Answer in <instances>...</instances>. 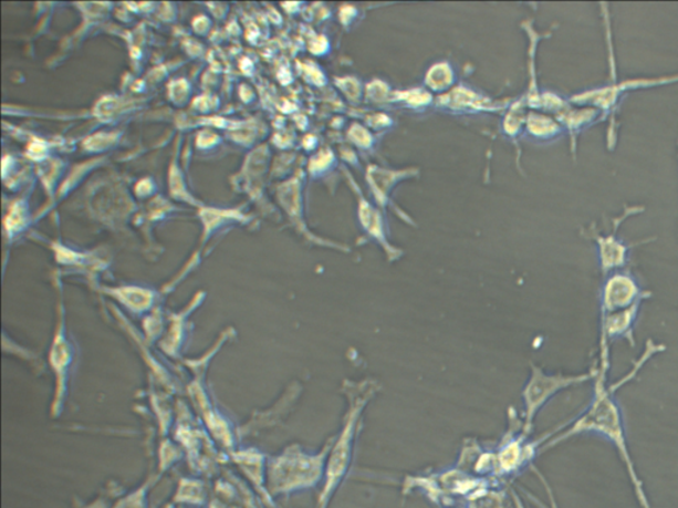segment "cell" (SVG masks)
Instances as JSON below:
<instances>
[{
	"label": "cell",
	"mask_w": 678,
	"mask_h": 508,
	"mask_svg": "<svg viewBox=\"0 0 678 508\" xmlns=\"http://www.w3.org/2000/svg\"><path fill=\"white\" fill-rule=\"evenodd\" d=\"M374 388L361 390L358 395L348 396V409L344 426L340 435L333 439L331 452L326 460L324 490H322L317 508H327L328 504L346 478L353 464L355 442H357L358 428L364 411L374 395Z\"/></svg>",
	"instance_id": "7a4b0ae2"
},
{
	"label": "cell",
	"mask_w": 678,
	"mask_h": 508,
	"mask_svg": "<svg viewBox=\"0 0 678 508\" xmlns=\"http://www.w3.org/2000/svg\"><path fill=\"white\" fill-rule=\"evenodd\" d=\"M532 132L535 135V138L543 141L559 139L566 133L560 121L543 117V115H540V117H535L533 120Z\"/></svg>",
	"instance_id": "30bf717a"
},
{
	"label": "cell",
	"mask_w": 678,
	"mask_h": 508,
	"mask_svg": "<svg viewBox=\"0 0 678 508\" xmlns=\"http://www.w3.org/2000/svg\"><path fill=\"white\" fill-rule=\"evenodd\" d=\"M533 470L536 473V476L540 477V479L542 480L543 486H545V489L547 491V496L550 499V505H552V507L550 508H559V505H556V500L554 498V494L552 490V487H550V485L547 484V480L545 479V477L542 476V474L535 469V467H533Z\"/></svg>",
	"instance_id": "8fae6325"
},
{
	"label": "cell",
	"mask_w": 678,
	"mask_h": 508,
	"mask_svg": "<svg viewBox=\"0 0 678 508\" xmlns=\"http://www.w3.org/2000/svg\"><path fill=\"white\" fill-rule=\"evenodd\" d=\"M643 303H636L633 308L616 311V313L601 315V343L609 344L624 339L630 348H635V328L637 320H639Z\"/></svg>",
	"instance_id": "52a82bcc"
},
{
	"label": "cell",
	"mask_w": 678,
	"mask_h": 508,
	"mask_svg": "<svg viewBox=\"0 0 678 508\" xmlns=\"http://www.w3.org/2000/svg\"><path fill=\"white\" fill-rule=\"evenodd\" d=\"M572 139V151L575 155L581 134L604 122L603 114L593 106L570 105L560 114L559 120Z\"/></svg>",
	"instance_id": "ba28073f"
},
{
	"label": "cell",
	"mask_w": 678,
	"mask_h": 508,
	"mask_svg": "<svg viewBox=\"0 0 678 508\" xmlns=\"http://www.w3.org/2000/svg\"><path fill=\"white\" fill-rule=\"evenodd\" d=\"M597 367L591 369L588 372L576 375L565 374H546L540 367L532 364V374H530L529 381L523 387V424L522 433L525 436H530L534 428V419L545 406L550 400L560 392L575 387L588 382H594L597 375Z\"/></svg>",
	"instance_id": "3957f363"
},
{
	"label": "cell",
	"mask_w": 678,
	"mask_h": 508,
	"mask_svg": "<svg viewBox=\"0 0 678 508\" xmlns=\"http://www.w3.org/2000/svg\"><path fill=\"white\" fill-rule=\"evenodd\" d=\"M644 211H646V207L630 206L624 208V211L617 216V218L613 219V230H611V232H603V230L597 227L596 222H591V225L583 230V236L594 242L597 263H599L603 277L616 272V270L627 269L634 248L640 246V243H648L655 240L628 242L622 239L619 234H617V230H619L624 221Z\"/></svg>",
	"instance_id": "277c9868"
},
{
	"label": "cell",
	"mask_w": 678,
	"mask_h": 508,
	"mask_svg": "<svg viewBox=\"0 0 678 508\" xmlns=\"http://www.w3.org/2000/svg\"><path fill=\"white\" fill-rule=\"evenodd\" d=\"M466 508H505V496L488 486L469 497Z\"/></svg>",
	"instance_id": "9c48e42d"
},
{
	"label": "cell",
	"mask_w": 678,
	"mask_h": 508,
	"mask_svg": "<svg viewBox=\"0 0 678 508\" xmlns=\"http://www.w3.org/2000/svg\"><path fill=\"white\" fill-rule=\"evenodd\" d=\"M629 92H635L634 79L620 81L616 76L615 58L611 59V77L607 84L588 87L569 97L574 105L593 106L603 114L607 122V147L614 151L617 142V115H619L623 100Z\"/></svg>",
	"instance_id": "5b68a950"
},
{
	"label": "cell",
	"mask_w": 678,
	"mask_h": 508,
	"mask_svg": "<svg viewBox=\"0 0 678 508\" xmlns=\"http://www.w3.org/2000/svg\"><path fill=\"white\" fill-rule=\"evenodd\" d=\"M649 290L642 287L637 277L630 270L622 269L604 276L601 288V315L633 308L634 304L649 300Z\"/></svg>",
	"instance_id": "8992f818"
},
{
	"label": "cell",
	"mask_w": 678,
	"mask_h": 508,
	"mask_svg": "<svg viewBox=\"0 0 678 508\" xmlns=\"http://www.w3.org/2000/svg\"><path fill=\"white\" fill-rule=\"evenodd\" d=\"M677 158H678V141H677Z\"/></svg>",
	"instance_id": "7c38bea8"
},
{
	"label": "cell",
	"mask_w": 678,
	"mask_h": 508,
	"mask_svg": "<svg viewBox=\"0 0 678 508\" xmlns=\"http://www.w3.org/2000/svg\"><path fill=\"white\" fill-rule=\"evenodd\" d=\"M601 363L597 365L599 370H597V375L594 381L593 400H591L587 408L584 409L574 422L570 423L567 426H563V431L554 432V436L550 437V439L541 446L540 453L550 450L554 448V446L566 442V439L576 436L591 435L606 439V442L614 446L624 466L627 467L630 483H633L635 487V493L642 507L650 508L642 479L636 471L633 456H630L622 406L619 400L615 396V392L622 388L629 379H633L635 374H637V370H640L642 365L648 362V359L637 364L636 369L629 372L623 381L616 382L615 384H608V344L601 343Z\"/></svg>",
	"instance_id": "6da1fadb"
}]
</instances>
